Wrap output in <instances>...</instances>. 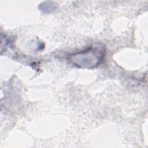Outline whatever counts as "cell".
<instances>
[{
  "label": "cell",
  "instance_id": "6da1fadb",
  "mask_svg": "<svg viewBox=\"0 0 148 148\" xmlns=\"http://www.w3.org/2000/svg\"><path fill=\"white\" fill-rule=\"evenodd\" d=\"M105 48L102 44L92 45L82 51L69 55L68 60L80 68L92 69L98 66L104 58Z\"/></svg>",
  "mask_w": 148,
  "mask_h": 148
}]
</instances>
